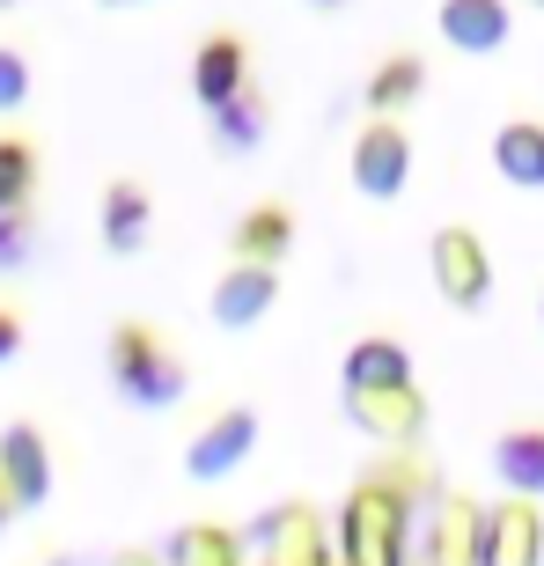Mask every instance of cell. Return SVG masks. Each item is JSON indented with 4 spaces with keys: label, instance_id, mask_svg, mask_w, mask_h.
I'll use <instances>...</instances> for the list:
<instances>
[{
    "label": "cell",
    "instance_id": "ac0fdd59",
    "mask_svg": "<svg viewBox=\"0 0 544 566\" xmlns=\"http://www.w3.org/2000/svg\"><path fill=\"white\" fill-rule=\"evenodd\" d=\"M287 251H294V213L280 207V199H258V207L236 213L229 258H243V265H280Z\"/></svg>",
    "mask_w": 544,
    "mask_h": 566
},
{
    "label": "cell",
    "instance_id": "ffe728a7",
    "mask_svg": "<svg viewBox=\"0 0 544 566\" xmlns=\"http://www.w3.org/2000/svg\"><path fill=\"white\" fill-rule=\"evenodd\" d=\"M493 169L515 191H544V118H508L493 133Z\"/></svg>",
    "mask_w": 544,
    "mask_h": 566
},
{
    "label": "cell",
    "instance_id": "3957f363",
    "mask_svg": "<svg viewBox=\"0 0 544 566\" xmlns=\"http://www.w3.org/2000/svg\"><path fill=\"white\" fill-rule=\"evenodd\" d=\"M427 273H435V294L463 316H479L485 302H493V251H485V235L471 229V221H441L435 229Z\"/></svg>",
    "mask_w": 544,
    "mask_h": 566
},
{
    "label": "cell",
    "instance_id": "e0dca14e",
    "mask_svg": "<svg viewBox=\"0 0 544 566\" xmlns=\"http://www.w3.org/2000/svg\"><path fill=\"white\" fill-rule=\"evenodd\" d=\"M493 479H501L515 501H537L544 507V427L537 420L501 427V434H493Z\"/></svg>",
    "mask_w": 544,
    "mask_h": 566
},
{
    "label": "cell",
    "instance_id": "52a82bcc",
    "mask_svg": "<svg viewBox=\"0 0 544 566\" xmlns=\"http://www.w3.org/2000/svg\"><path fill=\"white\" fill-rule=\"evenodd\" d=\"M272 302H280V265H243V258H229L207 287V316L221 332H258L272 316Z\"/></svg>",
    "mask_w": 544,
    "mask_h": 566
},
{
    "label": "cell",
    "instance_id": "44dd1931",
    "mask_svg": "<svg viewBox=\"0 0 544 566\" xmlns=\"http://www.w3.org/2000/svg\"><path fill=\"white\" fill-rule=\"evenodd\" d=\"M163 566H243V537L229 523H185L163 537Z\"/></svg>",
    "mask_w": 544,
    "mask_h": 566
},
{
    "label": "cell",
    "instance_id": "4fadbf2b",
    "mask_svg": "<svg viewBox=\"0 0 544 566\" xmlns=\"http://www.w3.org/2000/svg\"><path fill=\"white\" fill-rule=\"evenodd\" d=\"M265 566H338L332 537H324V515H316L310 501H280L265 523Z\"/></svg>",
    "mask_w": 544,
    "mask_h": 566
},
{
    "label": "cell",
    "instance_id": "30bf717a",
    "mask_svg": "<svg viewBox=\"0 0 544 566\" xmlns=\"http://www.w3.org/2000/svg\"><path fill=\"white\" fill-rule=\"evenodd\" d=\"M258 74H251V38L243 30H207L199 52H191V104L199 111H221L229 96H243Z\"/></svg>",
    "mask_w": 544,
    "mask_h": 566
},
{
    "label": "cell",
    "instance_id": "9c48e42d",
    "mask_svg": "<svg viewBox=\"0 0 544 566\" xmlns=\"http://www.w3.org/2000/svg\"><path fill=\"white\" fill-rule=\"evenodd\" d=\"M338 405H346V420L360 427L368 441H419V427H427V390L419 382H383V390H338Z\"/></svg>",
    "mask_w": 544,
    "mask_h": 566
},
{
    "label": "cell",
    "instance_id": "d4e9b609",
    "mask_svg": "<svg viewBox=\"0 0 544 566\" xmlns=\"http://www.w3.org/2000/svg\"><path fill=\"white\" fill-rule=\"evenodd\" d=\"M22 346H30V310H22L15 294H0V368H8Z\"/></svg>",
    "mask_w": 544,
    "mask_h": 566
},
{
    "label": "cell",
    "instance_id": "8fae6325",
    "mask_svg": "<svg viewBox=\"0 0 544 566\" xmlns=\"http://www.w3.org/2000/svg\"><path fill=\"white\" fill-rule=\"evenodd\" d=\"M96 243L111 258H140L155 243V191L140 177H111L104 199H96Z\"/></svg>",
    "mask_w": 544,
    "mask_h": 566
},
{
    "label": "cell",
    "instance_id": "cb8c5ba5",
    "mask_svg": "<svg viewBox=\"0 0 544 566\" xmlns=\"http://www.w3.org/2000/svg\"><path fill=\"white\" fill-rule=\"evenodd\" d=\"M30 88H38V74H30V52L0 38V118H15V111L30 104Z\"/></svg>",
    "mask_w": 544,
    "mask_h": 566
},
{
    "label": "cell",
    "instance_id": "7c38bea8",
    "mask_svg": "<svg viewBox=\"0 0 544 566\" xmlns=\"http://www.w3.org/2000/svg\"><path fill=\"white\" fill-rule=\"evenodd\" d=\"M435 30L449 52H471V60H485V52H501L508 38H515V15H508V0H441L435 8Z\"/></svg>",
    "mask_w": 544,
    "mask_h": 566
},
{
    "label": "cell",
    "instance_id": "484cf974",
    "mask_svg": "<svg viewBox=\"0 0 544 566\" xmlns=\"http://www.w3.org/2000/svg\"><path fill=\"white\" fill-rule=\"evenodd\" d=\"M104 566H163V552H147V545H126V552H111Z\"/></svg>",
    "mask_w": 544,
    "mask_h": 566
},
{
    "label": "cell",
    "instance_id": "2e32d148",
    "mask_svg": "<svg viewBox=\"0 0 544 566\" xmlns=\"http://www.w3.org/2000/svg\"><path fill=\"white\" fill-rule=\"evenodd\" d=\"M479 515H485V507L471 501V493H441L435 530H427L419 559H427V566H479Z\"/></svg>",
    "mask_w": 544,
    "mask_h": 566
},
{
    "label": "cell",
    "instance_id": "7a4b0ae2",
    "mask_svg": "<svg viewBox=\"0 0 544 566\" xmlns=\"http://www.w3.org/2000/svg\"><path fill=\"white\" fill-rule=\"evenodd\" d=\"M104 376H111V398L133 405V412H177L191 398L185 354L155 324H140V316H118L104 332Z\"/></svg>",
    "mask_w": 544,
    "mask_h": 566
},
{
    "label": "cell",
    "instance_id": "ba28073f",
    "mask_svg": "<svg viewBox=\"0 0 544 566\" xmlns=\"http://www.w3.org/2000/svg\"><path fill=\"white\" fill-rule=\"evenodd\" d=\"M479 566H544V507L501 493L479 515Z\"/></svg>",
    "mask_w": 544,
    "mask_h": 566
},
{
    "label": "cell",
    "instance_id": "6da1fadb",
    "mask_svg": "<svg viewBox=\"0 0 544 566\" xmlns=\"http://www.w3.org/2000/svg\"><path fill=\"white\" fill-rule=\"evenodd\" d=\"M412 479L419 471L405 457L354 479V493L338 501V530H332L338 566H412Z\"/></svg>",
    "mask_w": 544,
    "mask_h": 566
},
{
    "label": "cell",
    "instance_id": "277c9868",
    "mask_svg": "<svg viewBox=\"0 0 544 566\" xmlns=\"http://www.w3.org/2000/svg\"><path fill=\"white\" fill-rule=\"evenodd\" d=\"M346 177L368 207H398L412 185V133L398 118H360L354 147H346Z\"/></svg>",
    "mask_w": 544,
    "mask_h": 566
},
{
    "label": "cell",
    "instance_id": "7402d4cb",
    "mask_svg": "<svg viewBox=\"0 0 544 566\" xmlns=\"http://www.w3.org/2000/svg\"><path fill=\"white\" fill-rule=\"evenodd\" d=\"M38 177H44V155L30 133H0V207H38Z\"/></svg>",
    "mask_w": 544,
    "mask_h": 566
},
{
    "label": "cell",
    "instance_id": "8992f818",
    "mask_svg": "<svg viewBox=\"0 0 544 566\" xmlns=\"http://www.w3.org/2000/svg\"><path fill=\"white\" fill-rule=\"evenodd\" d=\"M0 485L15 493L22 515H38L60 485V463H52V441H44L38 420H8L0 427Z\"/></svg>",
    "mask_w": 544,
    "mask_h": 566
},
{
    "label": "cell",
    "instance_id": "d6986e66",
    "mask_svg": "<svg viewBox=\"0 0 544 566\" xmlns=\"http://www.w3.org/2000/svg\"><path fill=\"white\" fill-rule=\"evenodd\" d=\"M207 133H213V155H258L265 147V133H272V104H265V88H243V96H229L221 111H207Z\"/></svg>",
    "mask_w": 544,
    "mask_h": 566
},
{
    "label": "cell",
    "instance_id": "83f0119b",
    "mask_svg": "<svg viewBox=\"0 0 544 566\" xmlns=\"http://www.w3.org/2000/svg\"><path fill=\"white\" fill-rule=\"evenodd\" d=\"M302 8H316V15H338V8H346V0H302Z\"/></svg>",
    "mask_w": 544,
    "mask_h": 566
},
{
    "label": "cell",
    "instance_id": "603a6c76",
    "mask_svg": "<svg viewBox=\"0 0 544 566\" xmlns=\"http://www.w3.org/2000/svg\"><path fill=\"white\" fill-rule=\"evenodd\" d=\"M38 265V207H0V280Z\"/></svg>",
    "mask_w": 544,
    "mask_h": 566
},
{
    "label": "cell",
    "instance_id": "f1b7e54d",
    "mask_svg": "<svg viewBox=\"0 0 544 566\" xmlns=\"http://www.w3.org/2000/svg\"><path fill=\"white\" fill-rule=\"evenodd\" d=\"M104 8H133V0H104Z\"/></svg>",
    "mask_w": 544,
    "mask_h": 566
},
{
    "label": "cell",
    "instance_id": "9a60e30c",
    "mask_svg": "<svg viewBox=\"0 0 544 566\" xmlns=\"http://www.w3.org/2000/svg\"><path fill=\"white\" fill-rule=\"evenodd\" d=\"M419 96H427V60L405 52V44H398V52H383L376 74L360 82V111H368V118H405Z\"/></svg>",
    "mask_w": 544,
    "mask_h": 566
},
{
    "label": "cell",
    "instance_id": "5b68a950",
    "mask_svg": "<svg viewBox=\"0 0 544 566\" xmlns=\"http://www.w3.org/2000/svg\"><path fill=\"white\" fill-rule=\"evenodd\" d=\"M258 434H265L258 405H221L207 427H191V441H185V479H199V485L236 479V471L258 457Z\"/></svg>",
    "mask_w": 544,
    "mask_h": 566
},
{
    "label": "cell",
    "instance_id": "4316f807",
    "mask_svg": "<svg viewBox=\"0 0 544 566\" xmlns=\"http://www.w3.org/2000/svg\"><path fill=\"white\" fill-rule=\"evenodd\" d=\"M15 515H22V507H15V493H8V485H0V530L15 523Z\"/></svg>",
    "mask_w": 544,
    "mask_h": 566
},
{
    "label": "cell",
    "instance_id": "f546056e",
    "mask_svg": "<svg viewBox=\"0 0 544 566\" xmlns=\"http://www.w3.org/2000/svg\"><path fill=\"white\" fill-rule=\"evenodd\" d=\"M0 8H15V0H0Z\"/></svg>",
    "mask_w": 544,
    "mask_h": 566
},
{
    "label": "cell",
    "instance_id": "4dcf8cb0",
    "mask_svg": "<svg viewBox=\"0 0 544 566\" xmlns=\"http://www.w3.org/2000/svg\"><path fill=\"white\" fill-rule=\"evenodd\" d=\"M530 8H544V0H530Z\"/></svg>",
    "mask_w": 544,
    "mask_h": 566
},
{
    "label": "cell",
    "instance_id": "5bb4252c",
    "mask_svg": "<svg viewBox=\"0 0 544 566\" xmlns=\"http://www.w3.org/2000/svg\"><path fill=\"white\" fill-rule=\"evenodd\" d=\"M383 382H419L405 338L390 332H360L346 354H338V390H383Z\"/></svg>",
    "mask_w": 544,
    "mask_h": 566
}]
</instances>
